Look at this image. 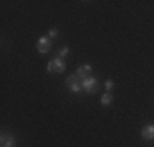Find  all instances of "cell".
Listing matches in <instances>:
<instances>
[{"label":"cell","instance_id":"cell-3","mask_svg":"<svg viewBox=\"0 0 154 147\" xmlns=\"http://www.w3.org/2000/svg\"><path fill=\"white\" fill-rule=\"evenodd\" d=\"M66 83H67V87H69V90L72 92V93H79L80 90H82V87H80V80H79V77L75 75V74H72V75H69L67 79H66Z\"/></svg>","mask_w":154,"mask_h":147},{"label":"cell","instance_id":"cell-7","mask_svg":"<svg viewBox=\"0 0 154 147\" xmlns=\"http://www.w3.org/2000/svg\"><path fill=\"white\" fill-rule=\"evenodd\" d=\"M112 101H113V97H112V93L110 92H107V93H103L102 95V98H100V103L103 106H108V105H112Z\"/></svg>","mask_w":154,"mask_h":147},{"label":"cell","instance_id":"cell-11","mask_svg":"<svg viewBox=\"0 0 154 147\" xmlns=\"http://www.w3.org/2000/svg\"><path fill=\"white\" fill-rule=\"evenodd\" d=\"M46 67H48V69H46V70H48V72H49V74H54V70H53V59H51V61H49V62H48V65H46Z\"/></svg>","mask_w":154,"mask_h":147},{"label":"cell","instance_id":"cell-5","mask_svg":"<svg viewBox=\"0 0 154 147\" xmlns=\"http://www.w3.org/2000/svg\"><path fill=\"white\" fill-rule=\"evenodd\" d=\"M53 70H54V74H62L66 70L64 59H61V57H54L53 59Z\"/></svg>","mask_w":154,"mask_h":147},{"label":"cell","instance_id":"cell-8","mask_svg":"<svg viewBox=\"0 0 154 147\" xmlns=\"http://www.w3.org/2000/svg\"><path fill=\"white\" fill-rule=\"evenodd\" d=\"M67 54H69V47H67V46H64V47H61V49H59L57 56H59L61 59H64L66 56H67Z\"/></svg>","mask_w":154,"mask_h":147},{"label":"cell","instance_id":"cell-6","mask_svg":"<svg viewBox=\"0 0 154 147\" xmlns=\"http://www.w3.org/2000/svg\"><path fill=\"white\" fill-rule=\"evenodd\" d=\"M141 137L146 141H154V124H148L141 129Z\"/></svg>","mask_w":154,"mask_h":147},{"label":"cell","instance_id":"cell-9","mask_svg":"<svg viewBox=\"0 0 154 147\" xmlns=\"http://www.w3.org/2000/svg\"><path fill=\"white\" fill-rule=\"evenodd\" d=\"M113 87H115V83H113V80H105V88H107V92H112Z\"/></svg>","mask_w":154,"mask_h":147},{"label":"cell","instance_id":"cell-4","mask_svg":"<svg viewBox=\"0 0 154 147\" xmlns=\"http://www.w3.org/2000/svg\"><path fill=\"white\" fill-rule=\"evenodd\" d=\"M90 74H92V65L90 64H84V65H80V67H77V70H75V75L79 77L80 82H82L84 79H87V77H90Z\"/></svg>","mask_w":154,"mask_h":147},{"label":"cell","instance_id":"cell-10","mask_svg":"<svg viewBox=\"0 0 154 147\" xmlns=\"http://www.w3.org/2000/svg\"><path fill=\"white\" fill-rule=\"evenodd\" d=\"M48 36H49L51 39L56 38V36H57V29H56V28H51V29H49V33H48Z\"/></svg>","mask_w":154,"mask_h":147},{"label":"cell","instance_id":"cell-2","mask_svg":"<svg viewBox=\"0 0 154 147\" xmlns=\"http://www.w3.org/2000/svg\"><path fill=\"white\" fill-rule=\"evenodd\" d=\"M51 47H53V44H51L49 36H41L38 39V43H36V49H38L39 54H48L51 51Z\"/></svg>","mask_w":154,"mask_h":147},{"label":"cell","instance_id":"cell-1","mask_svg":"<svg viewBox=\"0 0 154 147\" xmlns=\"http://www.w3.org/2000/svg\"><path fill=\"white\" fill-rule=\"evenodd\" d=\"M80 87H82V90L85 92V93H95V92L98 90V80L97 77H87V79H84L82 82H80Z\"/></svg>","mask_w":154,"mask_h":147}]
</instances>
